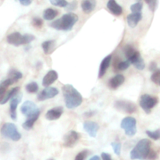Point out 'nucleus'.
Instances as JSON below:
<instances>
[{
    "mask_svg": "<svg viewBox=\"0 0 160 160\" xmlns=\"http://www.w3.org/2000/svg\"><path fill=\"white\" fill-rule=\"evenodd\" d=\"M62 112H63V108L62 106L52 108L46 112L45 118L48 120H56L60 118Z\"/></svg>",
    "mask_w": 160,
    "mask_h": 160,
    "instance_id": "15",
    "label": "nucleus"
},
{
    "mask_svg": "<svg viewBox=\"0 0 160 160\" xmlns=\"http://www.w3.org/2000/svg\"><path fill=\"white\" fill-rule=\"evenodd\" d=\"M111 146L113 148L114 153H115L117 156H120V153H121V144L120 142H112L111 143Z\"/></svg>",
    "mask_w": 160,
    "mask_h": 160,
    "instance_id": "33",
    "label": "nucleus"
},
{
    "mask_svg": "<svg viewBox=\"0 0 160 160\" xmlns=\"http://www.w3.org/2000/svg\"><path fill=\"white\" fill-rule=\"evenodd\" d=\"M52 5L56 6H59V7H64L67 6L68 2L67 0H49Z\"/></svg>",
    "mask_w": 160,
    "mask_h": 160,
    "instance_id": "31",
    "label": "nucleus"
},
{
    "mask_svg": "<svg viewBox=\"0 0 160 160\" xmlns=\"http://www.w3.org/2000/svg\"><path fill=\"white\" fill-rule=\"evenodd\" d=\"M111 59H112V56L111 55H108L107 56L102 59L100 65L99 71H98V78H102L105 74H106V71H107L108 68L110 66L111 63Z\"/></svg>",
    "mask_w": 160,
    "mask_h": 160,
    "instance_id": "17",
    "label": "nucleus"
},
{
    "mask_svg": "<svg viewBox=\"0 0 160 160\" xmlns=\"http://www.w3.org/2000/svg\"><path fill=\"white\" fill-rule=\"evenodd\" d=\"M96 6V1L95 0H83L81 2V8L84 12L85 13H90Z\"/></svg>",
    "mask_w": 160,
    "mask_h": 160,
    "instance_id": "21",
    "label": "nucleus"
},
{
    "mask_svg": "<svg viewBox=\"0 0 160 160\" xmlns=\"http://www.w3.org/2000/svg\"><path fill=\"white\" fill-rule=\"evenodd\" d=\"M136 52V50L134 49V48H133L131 45H126V46H125L124 54H125V56H126L128 60L130 59V58L131 57V56H133V55L134 54V52Z\"/></svg>",
    "mask_w": 160,
    "mask_h": 160,
    "instance_id": "28",
    "label": "nucleus"
},
{
    "mask_svg": "<svg viewBox=\"0 0 160 160\" xmlns=\"http://www.w3.org/2000/svg\"><path fill=\"white\" fill-rule=\"evenodd\" d=\"M127 60H128V59H127ZM128 61L131 62V64H133V65L135 67V68L138 69V70H142L145 69V62H144L143 58L142 57V56H141L139 52L136 51L135 52H134V54L128 59Z\"/></svg>",
    "mask_w": 160,
    "mask_h": 160,
    "instance_id": "12",
    "label": "nucleus"
},
{
    "mask_svg": "<svg viewBox=\"0 0 160 160\" xmlns=\"http://www.w3.org/2000/svg\"><path fill=\"white\" fill-rule=\"evenodd\" d=\"M145 2L148 5L150 9H151L152 12H154L156 10V6H157V0H145Z\"/></svg>",
    "mask_w": 160,
    "mask_h": 160,
    "instance_id": "38",
    "label": "nucleus"
},
{
    "mask_svg": "<svg viewBox=\"0 0 160 160\" xmlns=\"http://www.w3.org/2000/svg\"><path fill=\"white\" fill-rule=\"evenodd\" d=\"M101 156H102V160H112L110 155L108 154V153L102 152V153Z\"/></svg>",
    "mask_w": 160,
    "mask_h": 160,
    "instance_id": "41",
    "label": "nucleus"
},
{
    "mask_svg": "<svg viewBox=\"0 0 160 160\" xmlns=\"http://www.w3.org/2000/svg\"><path fill=\"white\" fill-rule=\"evenodd\" d=\"M58 15V11L56 9L48 8L43 12V18L46 20H52L56 18Z\"/></svg>",
    "mask_w": 160,
    "mask_h": 160,
    "instance_id": "24",
    "label": "nucleus"
},
{
    "mask_svg": "<svg viewBox=\"0 0 160 160\" xmlns=\"http://www.w3.org/2000/svg\"><path fill=\"white\" fill-rule=\"evenodd\" d=\"M151 80L153 83L156 84V85H159L160 84V70L158 69L157 70L153 72V73L151 76Z\"/></svg>",
    "mask_w": 160,
    "mask_h": 160,
    "instance_id": "29",
    "label": "nucleus"
},
{
    "mask_svg": "<svg viewBox=\"0 0 160 160\" xmlns=\"http://www.w3.org/2000/svg\"><path fill=\"white\" fill-rule=\"evenodd\" d=\"M131 65V62L128 60L126 61H120V62L117 63V65L116 66V68L118 69L119 70H125L128 68Z\"/></svg>",
    "mask_w": 160,
    "mask_h": 160,
    "instance_id": "30",
    "label": "nucleus"
},
{
    "mask_svg": "<svg viewBox=\"0 0 160 160\" xmlns=\"http://www.w3.org/2000/svg\"><path fill=\"white\" fill-rule=\"evenodd\" d=\"M151 142L148 139H142L139 141L131 152V159L133 160L146 159L150 150H151Z\"/></svg>",
    "mask_w": 160,
    "mask_h": 160,
    "instance_id": "3",
    "label": "nucleus"
},
{
    "mask_svg": "<svg viewBox=\"0 0 160 160\" xmlns=\"http://www.w3.org/2000/svg\"><path fill=\"white\" fill-rule=\"evenodd\" d=\"M56 41L55 40H48L45 41L42 44V49H43L44 52L46 55H49L53 52V51L56 48Z\"/></svg>",
    "mask_w": 160,
    "mask_h": 160,
    "instance_id": "22",
    "label": "nucleus"
},
{
    "mask_svg": "<svg viewBox=\"0 0 160 160\" xmlns=\"http://www.w3.org/2000/svg\"><path fill=\"white\" fill-rule=\"evenodd\" d=\"M120 127L124 130L125 134L128 137H133L137 133V121L134 117H128L123 119Z\"/></svg>",
    "mask_w": 160,
    "mask_h": 160,
    "instance_id": "6",
    "label": "nucleus"
},
{
    "mask_svg": "<svg viewBox=\"0 0 160 160\" xmlns=\"http://www.w3.org/2000/svg\"><path fill=\"white\" fill-rule=\"evenodd\" d=\"M124 81H125V78L123 76V75L117 74L109 80V87L110 88L115 90V89L118 88L120 86H121L122 84L124 83Z\"/></svg>",
    "mask_w": 160,
    "mask_h": 160,
    "instance_id": "19",
    "label": "nucleus"
},
{
    "mask_svg": "<svg viewBox=\"0 0 160 160\" xmlns=\"http://www.w3.org/2000/svg\"><path fill=\"white\" fill-rule=\"evenodd\" d=\"M23 45H27V44L31 43V42L35 39V37H34L33 34H25L23 35Z\"/></svg>",
    "mask_w": 160,
    "mask_h": 160,
    "instance_id": "34",
    "label": "nucleus"
},
{
    "mask_svg": "<svg viewBox=\"0 0 160 160\" xmlns=\"http://www.w3.org/2000/svg\"><path fill=\"white\" fill-rule=\"evenodd\" d=\"M77 7H78V1H76V0H73V1L71 2L68 3V4H67V6H66L65 8H66V9L68 11H73L77 9Z\"/></svg>",
    "mask_w": 160,
    "mask_h": 160,
    "instance_id": "37",
    "label": "nucleus"
},
{
    "mask_svg": "<svg viewBox=\"0 0 160 160\" xmlns=\"http://www.w3.org/2000/svg\"><path fill=\"white\" fill-rule=\"evenodd\" d=\"M147 135L150 138L153 139L155 141L159 140L160 138V131L159 129H157L155 131H145Z\"/></svg>",
    "mask_w": 160,
    "mask_h": 160,
    "instance_id": "27",
    "label": "nucleus"
},
{
    "mask_svg": "<svg viewBox=\"0 0 160 160\" xmlns=\"http://www.w3.org/2000/svg\"><path fill=\"white\" fill-rule=\"evenodd\" d=\"M20 2V4L23 5V6H29V5L31 4V2H32L33 0H19Z\"/></svg>",
    "mask_w": 160,
    "mask_h": 160,
    "instance_id": "42",
    "label": "nucleus"
},
{
    "mask_svg": "<svg viewBox=\"0 0 160 160\" xmlns=\"http://www.w3.org/2000/svg\"><path fill=\"white\" fill-rule=\"evenodd\" d=\"M158 156H157V153L155 151H153V150H150L149 153H148V156H147L146 159H148V160H156L157 159Z\"/></svg>",
    "mask_w": 160,
    "mask_h": 160,
    "instance_id": "39",
    "label": "nucleus"
},
{
    "mask_svg": "<svg viewBox=\"0 0 160 160\" xmlns=\"http://www.w3.org/2000/svg\"><path fill=\"white\" fill-rule=\"evenodd\" d=\"M21 112L28 118H33V117H38L40 116V109L38 108L35 103L31 101H26L23 103L20 108Z\"/></svg>",
    "mask_w": 160,
    "mask_h": 160,
    "instance_id": "5",
    "label": "nucleus"
},
{
    "mask_svg": "<svg viewBox=\"0 0 160 160\" xmlns=\"http://www.w3.org/2000/svg\"><path fill=\"white\" fill-rule=\"evenodd\" d=\"M1 134L4 138L13 142H18L21 138V134L17 130V127L14 123H6L3 124L1 128Z\"/></svg>",
    "mask_w": 160,
    "mask_h": 160,
    "instance_id": "4",
    "label": "nucleus"
},
{
    "mask_svg": "<svg viewBox=\"0 0 160 160\" xmlns=\"http://www.w3.org/2000/svg\"><path fill=\"white\" fill-rule=\"evenodd\" d=\"M89 160H100V158L98 157V156H93V157L91 158Z\"/></svg>",
    "mask_w": 160,
    "mask_h": 160,
    "instance_id": "44",
    "label": "nucleus"
},
{
    "mask_svg": "<svg viewBox=\"0 0 160 160\" xmlns=\"http://www.w3.org/2000/svg\"><path fill=\"white\" fill-rule=\"evenodd\" d=\"M6 41L8 43L14 46H20V45H23V35L19 32H13L9 34L6 38Z\"/></svg>",
    "mask_w": 160,
    "mask_h": 160,
    "instance_id": "14",
    "label": "nucleus"
},
{
    "mask_svg": "<svg viewBox=\"0 0 160 160\" xmlns=\"http://www.w3.org/2000/svg\"><path fill=\"white\" fill-rule=\"evenodd\" d=\"M19 91H20V88H19V87L13 88L11 89L10 91H7V92H6V95H5L4 98H3L2 101L1 102V103H0V104H1V105L6 104V103L9 100H10L11 98H12L14 95H16L17 93H18Z\"/></svg>",
    "mask_w": 160,
    "mask_h": 160,
    "instance_id": "23",
    "label": "nucleus"
},
{
    "mask_svg": "<svg viewBox=\"0 0 160 160\" xmlns=\"http://www.w3.org/2000/svg\"><path fill=\"white\" fill-rule=\"evenodd\" d=\"M95 112H87L86 113H84V115L87 116V117H91V116H92L93 114H95Z\"/></svg>",
    "mask_w": 160,
    "mask_h": 160,
    "instance_id": "43",
    "label": "nucleus"
},
{
    "mask_svg": "<svg viewBox=\"0 0 160 160\" xmlns=\"http://www.w3.org/2000/svg\"><path fill=\"white\" fill-rule=\"evenodd\" d=\"M48 160H54V159H48Z\"/></svg>",
    "mask_w": 160,
    "mask_h": 160,
    "instance_id": "46",
    "label": "nucleus"
},
{
    "mask_svg": "<svg viewBox=\"0 0 160 160\" xmlns=\"http://www.w3.org/2000/svg\"><path fill=\"white\" fill-rule=\"evenodd\" d=\"M80 139V134L75 131H70L64 135L63 146L65 148H73Z\"/></svg>",
    "mask_w": 160,
    "mask_h": 160,
    "instance_id": "9",
    "label": "nucleus"
},
{
    "mask_svg": "<svg viewBox=\"0 0 160 160\" xmlns=\"http://www.w3.org/2000/svg\"><path fill=\"white\" fill-rule=\"evenodd\" d=\"M114 107L119 111L126 113H133L137 110V106L134 102L128 100H117L114 103Z\"/></svg>",
    "mask_w": 160,
    "mask_h": 160,
    "instance_id": "8",
    "label": "nucleus"
},
{
    "mask_svg": "<svg viewBox=\"0 0 160 160\" xmlns=\"http://www.w3.org/2000/svg\"><path fill=\"white\" fill-rule=\"evenodd\" d=\"M78 20V17L76 14L73 12H69V13L64 14L60 19L53 21L51 23V27L58 31H69L72 30Z\"/></svg>",
    "mask_w": 160,
    "mask_h": 160,
    "instance_id": "2",
    "label": "nucleus"
},
{
    "mask_svg": "<svg viewBox=\"0 0 160 160\" xmlns=\"http://www.w3.org/2000/svg\"><path fill=\"white\" fill-rule=\"evenodd\" d=\"M22 95L18 93L14 95L12 98H10V106H9V111H10V117L13 120L17 119V108L19 103L21 101Z\"/></svg>",
    "mask_w": 160,
    "mask_h": 160,
    "instance_id": "13",
    "label": "nucleus"
},
{
    "mask_svg": "<svg viewBox=\"0 0 160 160\" xmlns=\"http://www.w3.org/2000/svg\"><path fill=\"white\" fill-rule=\"evenodd\" d=\"M149 70L152 72L157 70H158L157 63H156V62H152L151 63H150V66H149Z\"/></svg>",
    "mask_w": 160,
    "mask_h": 160,
    "instance_id": "40",
    "label": "nucleus"
},
{
    "mask_svg": "<svg viewBox=\"0 0 160 160\" xmlns=\"http://www.w3.org/2000/svg\"><path fill=\"white\" fill-rule=\"evenodd\" d=\"M107 8L115 16H120L123 12V8L115 0H109L107 3Z\"/></svg>",
    "mask_w": 160,
    "mask_h": 160,
    "instance_id": "20",
    "label": "nucleus"
},
{
    "mask_svg": "<svg viewBox=\"0 0 160 160\" xmlns=\"http://www.w3.org/2000/svg\"><path fill=\"white\" fill-rule=\"evenodd\" d=\"M83 128L89 134L91 138H95L98 131V129H99V126L95 122L88 120V121L84 122Z\"/></svg>",
    "mask_w": 160,
    "mask_h": 160,
    "instance_id": "11",
    "label": "nucleus"
},
{
    "mask_svg": "<svg viewBox=\"0 0 160 160\" xmlns=\"http://www.w3.org/2000/svg\"><path fill=\"white\" fill-rule=\"evenodd\" d=\"M64 102L68 109L78 108L83 102V97L79 92L71 84H65L62 88Z\"/></svg>",
    "mask_w": 160,
    "mask_h": 160,
    "instance_id": "1",
    "label": "nucleus"
},
{
    "mask_svg": "<svg viewBox=\"0 0 160 160\" xmlns=\"http://www.w3.org/2000/svg\"><path fill=\"white\" fill-rule=\"evenodd\" d=\"M26 91L28 93L34 94L38 91V85L36 82H31L26 85Z\"/></svg>",
    "mask_w": 160,
    "mask_h": 160,
    "instance_id": "26",
    "label": "nucleus"
},
{
    "mask_svg": "<svg viewBox=\"0 0 160 160\" xmlns=\"http://www.w3.org/2000/svg\"><path fill=\"white\" fill-rule=\"evenodd\" d=\"M58 79V73L56 70H50L45 74L42 80V85L44 87H48Z\"/></svg>",
    "mask_w": 160,
    "mask_h": 160,
    "instance_id": "16",
    "label": "nucleus"
},
{
    "mask_svg": "<svg viewBox=\"0 0 160 160\" xmlns=\"http://www.w3.org/2000/svg\"><path fill=\"white\" fill-rule=\"evenodd\" d=\"M142 15L141 12H132L129 14L127 17V21L129 27L134 28L138 25V23L142 20Z\"/></svg>",
    "mask_w": 160,
    "mask_h": 160,
    "instance_id": "18",
    "label": "nucleus"
},
{
    "mask_svg": "<svg viewBox=\"0 0 160 160\" xmlns=\"http://www.w3.org/2000/svg\"><path fill=\"white\" fill-rule=\"evenodd\" d=\"M142 8H143V4L141 2H138L131 5V10L133 12H141V11L142 10Z\"/></svg>",
    "mask_w": 160,
    "mask_h": 160,
    "instance_id": "32",
    "label": "nucleus"
},
{
    "mask_svg": "<svg viewBox=\"0 0 160 160\" xmlns=\"http://www.w3.org/2000/svg\"><path fill=\"white\" fill-rule=\"evenodd\" d=\"M158 102L159 101H158L157 97L151 96V95L145 94L141 97L140 106L147 114H149L152 109L158 104Z\"/></svg>",
    "mask_w": 160,
    "mask_h": 160,
    "instance_id": "7",
    "label": "nucleus"
},
{
    "mask_svg": "<svg viewBox=\"0 0 160 160\" xmlns=\"http://www.w3.org/2000/svg\"><path fill=\"white\" fill-rule=\"evenodd\" d=\"M32 24L35 28H40L43 25V20L41 18H39V17H34L32 20Z\"/></svg>",
    "mask_w": 160,
    "mask_h": 160,
    "instance_id": "35",
    "label": "nucleus"
},
{
    "mask_svg": "<svg viewBox=\"0 0 160 160\" xmlns=\"http://www.w3.org/2000/svg\"><path fill=\"white\" fill-rule=\"evenodd\" d=\"M58 94H59V90L56 88L47 87L38 95L37 98L38 101H45L54 98Z\"/></svg>",
    "mask_w": 160,
    "mask_h": 160,
    "instance_id": "10",
    "label": "nucleus"
},
{
    "mask_svg": "<svg viewBox=\"0 0 160 160\" xmlns=\"http://www.w3.org/2000/svg\"><path fill=\"white\" fill-rule=\"evenodd\" d=\"M137 1H138V2H141V1H142V0H137Z\"/></svg>",
    "mask_w": 160,
    "mask_h": 160,
    "instance_id": "45",
    "label": "nucleus"
},
{
    "mask_svg": "<svg viewBox=\"0 0 160 160\" xmlns=\"http://www.w3.org/2000/svg\"><path fill=\"white\" fill-rule=\"evenodd\" d=\"M88 154V150H83V151H81V152H79L77 155L74 160H84L87 157Z\"/></svg>",
    "mask_w": 160,
    "mask_h": 160,
    "instance_id": "36",
    "label": "nucleus"
},
{
    "mask_svg": "<svg viewBox=\"0 0 160 160\" xmlns=\"http://www.w3.org/2000/svg\"><path fill=\"white\" fill-rule=\"evenodd\" d=\"M23 78V74H22L21 72L18 71L17 70H14V69H12V70H9V78L12 79V81H14V83H16L17 81H18L19 80Z\"/></svg>",
    "mask_w": 160,
    "mask_h": 160,
    "instance_id": "25",
    "label": "nucleus"
}]
</instances>
